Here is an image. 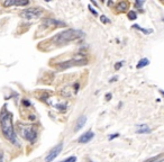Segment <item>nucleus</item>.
<instances>
[{
	"label": "nucleus",
	"instance_id": "2eb2a0df",
	"mask_svg": "<svg viewBox=\"0 0 164 162\" xmlns=\"http://www.w3.org/2000/svg\"><path fill=\"white\" fill-rule=\"evenodd\" d=\"M100 22L102 24H109L110 23V19H108V17H106L105 15H101L100 16Z\"/></svg>",
	"mask_w": 164,
	"mask_h": 162
},
{
	"label": "nucleus",
	"instance_id": "aec40b11",
	"mask_svg": "<svg viewBox=\"0 0 164 162\" xmlns=\"http://www.w3.org/2000/svg\"><path fill=\"white\" fill-rule=\"evenodd\" d=\"M22 103H23V105H24V106H26V107H31V106H32L31 101H29V100H28L27 98L23 99V100H22Z\"/></svg>",
	"mask_w": 164,
	"mask_h": 162
},
{
	"label": "nucleus",
	"instance_id": "f03ea898",
	"mask_svg": "<svg viewBox=\"0 0 164 162\" xmlns=\"http://www.w3.org/2000/svg\"><path fill=\"white\" fill-rule=\"evenodd\" d=\"M84 37V33L80 29H65V31L61 32L59 34H56L55 36H53V38L48 40L45 43V46H50L51 49L60 46H65L70 42H74L77 40Z\"/></svg>",
	"mask_w": 164,
	"mask_h": 162
},
{
	"label": "nucleus",
	"instance_id": "f257e3e1",
	"mask_svg": "<svg viewBox=\"0 0 164 162\" xmlns=\"http://www.w3.org/2000/svg\"><path fill=\"white\" fill-rule=\"evenodd\" d=\"M0 132L2 136L13 145L20 147V142L13 125V114L7 109L6 105L0 110Z\"/></svg>",
	"mask_w": 164,
	"mask_h": 162
},
{
	"label": "nucleus",
	"instance_id": "6ab92c4d",
	"mask_svg": "<svg viewBox=\"0 0 164 162\" xmlns=\"http://www.w3.org/2000/svg\"><path fill=\"white\" fill-rule=\"evenodd\" d=\"M88 8H89V11L92 14L93 16H98V11H97V10L95 9L92 6H90V5H89V6H88Z\"/></svg>",
	"mask_w": 164,
	"mask_h": 162
},
{
	"label": "nucleus",
	"instance_id": "bb28decb",
	"mask_svg": "<svg viewBox=\"0 0 164 162\" xmlns=\"http://www.w3.org/2000/svg\"><path fill=\"white\" fill-rule=\"evenodd\" d=\"M0 162H3V153L1 150H0Z\"/></svg>",
	"mask_w": 164,
	"mask_h": 162
},
{
	"label": "nucleus",
	"instance_id": "f3484780",
	"mask_svg": "<svg viewBox=\"0 0 164 162\" xmlns=\"http://www.w3.org/2000/svg\"><path fill=\"white\" fill-rule=\"evenodd\" d=\"M61 162H77V156H69V158H66L65 160H63V161Z\"/></svg>",
	"mask_w": 164,
	"mask_h": 162
},
{
	"label": "nucleus",
	"instance_id": "ddd939ff",
	"mask_svg": "<svg viewBox=\"0 0 164 162\" xmlns=\"http://www.w3.org/2000/svg\"><path fill=\"white\" fill-rule=\"evenodd\" d=\"M55 107L59 109V110H61V112H65L66 108H68V104L66 103H60V104H57Z\"/></svg>",
	"mask_w": 164,
	"mask_h": 162
},
{
	"label": "nucleus",
	"instance_id": "1a4fd4ad",
	"mask_svg": "<svg viewBox=\"0 0 164 162\" xmlns=\"http://www.w3.org/2000/svg\"><path fill=\"white\" fill-rule=\"evenodd\" d=\"M128 8H129V2H127V1H120V2H118L117 5H116V9H117L119 13H124V11H126Z\"/></svg>",
	"mask_w": 164,
	"mask_h": 162
},
{
	"label": "nucleus",
	"instance_id": "412c9836",
	"mask_svg": "<svg viewBox=\"0 0 164 162\" xmlns=\"http://www.w3.org/2000/svg\"><path fill=\"white\" fill-rule=\"evenodd\" d=\"M124 61H120V62H117L116 64H115V70H119V69L121 68V66H124Z\"/></svg>",
	"mask_w": 164,
	"mask_h": 162
},
{
	"label": "nucleus",
	"instance_id": "b1692460",
	"mask_svg": "<svg viewBox=\"0 0 164 162\" xmlns=\"http://www.w3.org/2000/svg\"><path fill=\"white\" fill-rule=\"evenodd\" d=\"M111 98H112V95L111 94H106V100H111Z\"/></svg>",
	"mask_w": 164,
	"mask_h": 162
},
{
	"label": "nucleus",
	"instance_id": "c85d7f7f",
	"mask_svg": "<svg viewBox=\"0 0 164 162\" xmlns=\"http://www.w3.org/2000/svg\"><path fill=\"white\" fill-rule=\"evenodd\" d=\"M90 162H93V161H90Z\"/></svg>",
	"mask_w": 164,
	"mask_h": 162
},
{
	"label": "nucleus",
	"instance_id": "7ed1b4c3",
	"mask_svg": "<svg viewBox=\"0 0 164 162\" xmlns=\"http://www.w3.org/2000/svg\"><path fill=\"white\" fill-rule=\"evenodd\" d=\"M17 131H18V134L24 140L32 144L35 143L38 137V130L33 124H22V123H18Z\"/></svg>",
	"mask_w": 164,
	"mask_h": 162
},
{
	"label": "nucleus",
	"instance_id": "4be33fe9",
	"mask_svg": "<svg viewBox=\"0 0 164 162\" xmlns=\"http://www.w3.org/2000/svg\"><path fill=\"white\" fill-rule=\"evenodd\" d=\"M161 156H153V158H151V159H149V160H145L144 162H158V158H160Z\"/></svg>",
	"mask_w": 164,
	"mask_h": 162
},
{
	"label": "nucleus",
	"instance_id": "f8f14e48",
	"mask_svg": "<svg viewBox=\"0 0 164 162\" xmlns=\"http://www.w3.org/2000/svg\"><path fill=\"white\" fill-rule=\"evenodd\" d=\"M133 27L135 28V29H138V31L143 32L144 34H151L152 32H153V31H152V29H145V28H142L139 25H134Z\"/></svg>",
	"mask_w": 164,
	"mask_h": 162
},
{
	"label": "nucleus",
	"instance_id": "9b49d317",
	"mask_svg": "<svg viewBox=\"0 0 164 162\" xmlns=\"http://www.w3.org/2000/svg\"><path fill=\"white\" fill-rule=\"evenodd\" d=\"M149 59H146V58H144V59L139 60L138 63H137L136 68H137V69H142V68H144V66H149Z\"/></svg>",
	"mask_w": 164,
	"mask_h": 162
},
{
	"label": "nucleus",
	"instance_id": "39448f33",
	"mask_svg": "<svg viewBox=\"0 0 164 162\" xmlns=\"http://www.w3.org/2000/svg\"><path fill=\"white\" fill-rule=\"evenodd\" d=\"M44 27L50 28V29H54V28H59V27H65L66 24L62 20H59V19L55 18H46L43 20V25Z\"/></svg>",
	"mask_w": 164,
	"mask_h": 162
},
{
	"label": "nucleus",
	"instance_id": "a878e982",
	"mask_svg": "<svg viewBox=\"0 0 164 162\" xmlns=\"http://www.w3.org/2000/svg\"><path fill=\"white\" fill-rule=\"evenodd\" d=\"M118 77L117 75H115V77H112V78H110V80H109V82H115V81H117Z\"/></svg>",
	"mask_w": 164,
	"mask_h": 162
},
{
	"label": "nucleus",
	"instance_id": "dca6fc26",
	"mask_svg": "<svg viewBox=\"0 0 164 162\" xmlns=\"http://www.w3.org/2000/svg\"><path fill=\"white\" fill-rule=\"evenodd\" d=\"M29 5V1L25 0V1H15V6H27Z\"/></svg>",
	"mask_w": 164,
	"mask_h": 162
},
{
	"label": "nucleus",
	"instance_id": "9d476101",
	"mask_svg": "<svg viewBox=\"0 0 164 162\" xmlns=\"http://www.w3.org/2000/svg\"><path fill=\"white\" fill-rule=\"evenodd\" d=\"M149 132H151V128H149L146 124L138 125L136 128L137 134H146V133H149Z\"/></svg>",
	"mask_w": 164,
	"mask_h": 162
},
{
	"label": "nucleus",
	"instance_id": "5701e85b",
	"mask_svg": "<svg viewBox=\"0 0 164 162\" xmlns=\"http://www.w3.org/2000/svg\"><path fill=\"white\" fill-rule=\"evenodd\" d=\"M119 136V133H114V134H110L108 137V140L109 141H112L114 139H117V137Z\"/></svg>",
	"mask_w": 164,
	"mask_h": 162
},
{
	"label": "nucleus",
	"instance_id": "a211bd4d",
	"mask_svg": "<svg viewBox=\"0 0 164 162\" xmlns=\"http://www.w3.org/2000/svg\"><path fill=\"white\" fill-rule=\"evenodd\" d=\"M5 7H11V6H15V1H13V0H8V1H5V2L2 3Z\"/></svg>",
	"mask_w": 164,
	"mask_h": 162
},
{
	"label": "nucleus",
	"instance_id": "20e7f679",
	"mask_svg": "<svg viewBox=\"0 0 164 162\" xmlns=\"http://www.w3.org/2000/svg\"><path fill=\"white\" fill-rule=\"evenodd\" d=\"M20 17L26 20H33V19L40 18L43 15V9L40 7H31V8H26L19 14Z\"/></svg>",
	"mask_w": 164,
	"mask_h": 162
},
{
	"label": "nucleus",
	"instance_id": "4468645a",
	"mask_svg": "<svg viewBox=\"0 0 164 162\" xmlns=\"http://www.w3.org/2000/svg\"><path fill=\"white\" fill-rule=\"evenodd\" d=\"M127 17H128V19H130V20H135V19L137 18V14L134 11V10H130L129 13L127 14Z\"/></svg>",
	"mask_w": 164,
	"mask_h": 162
},
{
	"label": "nucleus",
	"instance_id": "423d86ee",
	"mask_svg": "<svg viewBox=\"0 0 164 162\" xmlns=\"http://www.w3.org/2000/svg\"><path fill=\"white\" fill-rule=\"evenodd\" d=\"M62 150H63V143L61 142V143H59L56 147H54L51 150L50 153L45 158V162H53V160H55L60 156V153L62 152Z\"/></svg>",
	"mask_w": 164,
	"mask_h": 162
},
{
	"label": "nucleus",
	"instance_id": "0eeeda50",
	"mask_svg": "<svg viewBox=\"0 0 164 162\" xmlns=\"http://www.w3.org/2000/svg\"><path fill=\"white\" fill-rule=\"evenodd\" d=\"M93 137H95V133L92 131H87L86 133H83L82 135H80V137L78 139V142L81 144H86V143H89L90 141L92 140Z\"/></svg>",
	"mask_w": 164,
	"mask_h": 162
},
{
	"label": "nucleus",
	"instance_id": "393cba45",
	"mask_svg": "<svg viewBox=\"0 0 164 162\" xmlns=\"http://www.w3.org/2000/svg\"><path fill=\"white\" fill-rule=\"evenodd\" d=\"M143 1H136V2H135V6L136 7H142L143 6Z\"/></svg>",
	"mask_w": 164,
	"mask_h": 162
},
{
	"label": "nucleus",
	"instance_id": "cd10ccee",
	"mask_svg": "<svg viewBox=\"0 0 164 162\" xmlns=\"http://www.w3.org/2000/svg\"><path fill=\"white\" fill-rule=\"evenodd\" d=\"M160 92H161V94H162V95H163V96H164V91H163V90H160Z\"/></svg>",
	"mask_w": 164,
	"mask_h": 162
},
{
	"label": "nucleus",
	"instance_id": "6e6552de",
	"mask_svg": "<svg viewBox=\"0 0 164 162\" xmlns=\"http://www.w3.org/2000/svg\"><path fill=\"white\" fill-rule=\"evenodd\" d=\"M86 122H87V117H86V116H81V117H79V118H78V121H77V124H75L74 131L75 132L80 131L81 128L84 126Z\"/></svg>",
	"mask_w": 164,
	"mask_h": 162
}]
</instances>
